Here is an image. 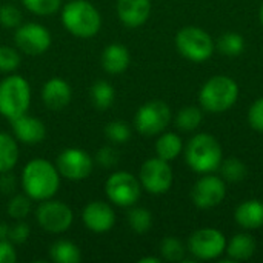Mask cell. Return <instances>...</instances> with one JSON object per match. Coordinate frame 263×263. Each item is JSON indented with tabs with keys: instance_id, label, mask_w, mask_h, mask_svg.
<instances>
[{
	"instance_id": "37",
	"label": "cell",
	"mask_w": 263,
	"mask_h": 263,
	"mask_svg": "<svg viewBox=\"0 0 263 263\" xmlns=\"http://www.w3.org/2000/svg\"><path fill=\"white\" fill-rule=\"evenodd\" d=\"M94 160L99 163V166H102L105 170H111V168H116L119 165L120 154H119V151L112 145H106V146H102L96 153Z\"/></svg>"
},
{
	"instance_id": "8",
	"label": "cell",
	"mask_w": 263,
	"mask_h": 263,
	"mask_svg": "<svg viewBox=\"0 0 263 263\" xmlns=\"http://www.w3.org/2000/svg\"><path fill=\"white\" fill-rule=\"evenodd\" d=\"M35 222L49 234H63L72 227L74 213L69 205L52 197L39 203L35 210Z\"/></svg>"
},
{
	"instance_id": "23",
	"label": "cell",
	"mask_w": 263,
	"mask_h": 263,
	"mask_svg": "<svg viewBox=\"0 0 263 263\" xmlns=\"http://www.w3.org/2000/svg\"><path fill=\"white\" fill-rule=\"evenodd\" d=\"M18 142L12 134L0 133V173L12 171L18 162Z\"/></svg>"
},
{
	"instance_id": "10",
	"label": "cell",
	"mask_w": 263,
	"mask_h": 263,
	"mask_svg": "<svg viewBox=\"0 0 263 263\" xmlns=\"http://www.w3.org/2000/svg\"><path fill=\"white\" fill-rule=\"evenodd\" d=\"M139 180L142 190L148 191L149 194L160 196L171 190L174 182V173L170 162L156 156L143 162L139 171Z\"/></svg>"
},
{
	"instance_id": "13",
	"label": "cell",
	"mask_w": 263,
	"mask_h": 263,
	"mask_svg": "<svg viewBox=\"0 0 263 263\" xmlns=\"http://www.w3.org/2000/svg\"><path fill=\"white\" fill-rule=\"evenodd\" d=\"M55 166L63 179L69 182H82L91 176L94 159L82 148H66L57 156Z\"/></svg>"
},
{
	"instance_id": "40",
	"label": "cell",
	"mask_w": 263,
	"mask_h": 263,
	"mask_svg": "<svg viewBox=\"0 0 263 263\" xmlns=\"http://www.w3.org/2000/svg\"><path fill=\"white\" fill-rule=\"evenodd\" d=\"M17 188V180L15 176L11 174V171L8 173H0V191L3 194H12Z\"/></svg>"
},
{
	"instance_id": "18",
	"label": "cell",
	"mask_w": 263,
	"mask_h": 263,
	"mask_svg": "<svg viewBox=\"0 0 263 263\" xmlns=\"http://www.w3.org/2000/svg\"><path fill=\"white\" fill-rule=\"evenodd\" d=\"M117 17L128 28H139L151 15V0H117Z\"/></svg>"
},
{
	"instance_id": "26",
	"label": "cell",
	"mask_w": 263,
	"mask_h": 263,
	"mask_svg": "<svg viewBox=\"0 0 263 263\" xmlns=\"http://www.w3.org/2000/svg\"><path fill=\"white\" fill-rule=\"evenodd\" d=\"M176 126L180 129V131H185V133H191V131H196L202 122H203V111H202V106H185L182 108L177 114H176Z\"/></svg>"
},
{
	"instance_id": "41",
	"label": "cell",
	"mask_w": 263,
	"mask_h": 263,
	"mask_svg": "<svg viewBox=\"0 0 263 263\" xmlns=\"http://www.w3.org/2000/svg\"><path fill=\"white\" fill-rule=\"evenodd\" d=\"M160 262H162V257H156V256H146V257L139 259V263H160Z\"/></svg>"
},
{
	"instance_id": "25",
	"label": "cell",
	"mask_w": 263,
	"mask_h": 263,
	"mask_svg": "<svg viewBox=\"0 0 263 263\" xmlns=\"http://www.w3.org/2000/svg\"><path fill=\"white\" fill-rule=\"evenodd\" d=\"M89 96H91V102L94 108L99 111H105L112 106L114 99H116V89L109 82L97 80L92 83L89 89Z\"/></svg>"
},
{
	"instance_id": "34",
	"label": "cell",
	"mask_w": 263,
	"mask_h": 263,
	"mask_svg": "<svg viewBox=\"0 0 263 263\" xmlns=\"http://www.w3.org/2000/svg\"><path fill=\"white\" fill-rule=\"evenodd\" d=\"M22 57L18 49L6 45H0V72L11 74L15 72L20 66Z\"/></svg>"
},
{
	"instance_id": "12",
	"label": "cell",
	"mask_w": 263,
	"mask_h": 263,
	"mask_svg": "<svg viewBox=\"0 0 263 263\" xmlns=\"http://www.w3.org/2000/svg\"><path fill=\"white\" fill-rule=\"evenodd\" d=\"M227 237L216 228H200L188 239V251L197 260H216L227 250Z\"/></svg>"
},
{
	"instance_id": "2",
	"label": "cell",
	"mask_w": 263,
	"mask_h": 263,
	"mask_svg": "<svg viewBox=\"0 0 263 263\" xmlns=\"http://www.w3.org/2000/svg\"><path fill=\"white\" fill-rule=\"evenodd\" d=\"M186 165L197 174H210L219 170L223 160V151L219 140L208 134L199 133L183 148Z\"/></svg>"
},
{
	"instance_id": "7",
	"label": "cell",
	"mask_w": 263,
	"mask_h": 263,
	"mask_svg": "<svg viewBox=\"0 0 263 263\" xmlns=\"http://www.w3.org/2000/svg\"><path fill=\"white\" fill-rule=\"evenodd\" d=\"M105 194L112 205L131 208L142 196V185L134 174L128 171H116L105 182Z\"/></svg>"
},
{
	"instance_id": "31",
	"label": "cell",
	"mask_w": 263,
	"mask_h": 263,
	"mask_svg": "<svg viewBox=\"0 0 263 263\" xmlns=\"http://www.w3.org/2000/svg\"><path fill=\"white\" fill-rule=\"evenodd\" d=\"M185 245L177 237H165L160 242V256L162 260L168 262H183L185 260Z\"/></svg>"
},
{
	"instance_id": "29",
	"label": "cell",
	"mask_w": 263,
	"mask_h": 263,
	"mask_svg": "<svg viewBox=\"0 0 263 263\" xmlns=\"http://www.w3.org/2000/svg\"><path fill=\"white\" fill-rule=\"evenodd\" d=\"M219 170H220L222 179L230 183H239V182L245 180V177L248 174L247 165L237 157H230V159L222 160Z\"/></svg>"
},
{
	"instance_id": "5",
	"label": "cell",
	"mask_w": 263,
	"mask_h": 263,
	"mask_svg": "<svg viewBox=\"0 0 263 263\" xmlns=\"http://www.w3.org/2000/svg\"><path fill=\"white\" fill-rule=\"evenodd\" d=\"M31 99V85L23 76L11 72L0 82V116L9 122L28 112Z\"/></svg>"
},
{
	"instance_id": "30",
	"label": "cell",
	"mask_w": 263,
	"mask_h": 263,
	"mask_svg": "<svg viewBox=\"0 0 263 263\" xmlns=\"http://www.w3.org/2000/svg\"><path fill=\"white\" fill-rule=\"evenodd\" d=\"M32 211V200L23 193L15 194L9 199L6 205V213L14 220H25Z\"/></svg>"
},
{
	"instance_id": "6",
	"label": "cell",
	"mask_w": 263,
	"mask_h": 263,
	"mask_svg": "<svg viewBox=\"0 0 263 263\" xmlns=\"http://www.w3.org/2000/svg\"><path fill=\"white\" fill-rule=\"evenodd\" d=\"M174 42L179 54L194 63L206 62L216 49L213 37L199 26H183L177 31Z\"/></svg>"
},
{
	"instance_id": "36",
	"label": "cell",
	"mask_w": 263,
	"mask_h": 263,
	"mask_svg": "<svg viewBox=\"0 0 263 263\" xmlns=\"http://www.w3.org/2000/svg\"><path fill=\"white\" fill-rule=\"evenodd\" d=\"M0 25L6 29H15L18 25H22V11L12 3L2 5L0 6Z\"/></svg>"
},
{
	"instance_id": "20",
	"label": "cell",
	"mask_w": 263,
	"mask_h": 263,
	"mask_svg": "<svg viewBox=\"0 0 263 263\" xmlns=\"http://www.w3.org/2000/svg\"><path fill=\"white\" fill-rule=\"evenodd\" d=\"M100 62L105 72L111 76H117L128 69L131 63V54L126 46L120 43H111L105 46V49L102 51Z\"/></svg>"
},
{
	"instance_id": "4",
	"label": "cell",
	"mask_w": 263,
	"mask_h": 263,
	"mask_svg": "<svg viewBox=\"0 0 263 263\" xmlns=\"http://www.w3.org/2000/svg\"><path fill=\"white\" fill-rule=\"evenodd\" d=\"M237 82L225 74L208 79L199 91V103L208 112H225L231 109L239 99Z\"/></svg>"
},
{
	"instance_id": "43",
	"label": "cell",
	"mask_w": 263,
	"mask_h": 263,
	"mask_svg": "<svg viewBox=\"0 0 263 263\" xmlns=\"http://www.w3.org/2000/svg\"><path fill=\"white\" fill-rule=\"evenodd\" d=\"M3 233H5V225L0 222V237H3Z\"/></svg>"
},
{
	"instance_id": "24",
	"label": "cell",
	"mask_w": 263,
	"mask_h": 263,
	"mask_svg": "<svg viewBox=\"0 0 263 263\" xmlns=\"http://www.w3.org/2000/svg\"><path fill=\"white\" fill-rule=\"evenodd\" d=\"M49 259L55 263H79L82 260L80 248L69 240H55L48 250Z\"/></svg>"
},
{
	"instance_id": "32",
	"label": "cell",
	"mask_w": 263,
	"mask_h": 263,
	"mask_svg": "<svg viewBox=\"0 0 263 263\" xmlns=\"http://www.w3.org/2000/svg\"><path fill=\"white\" fill-rule=\"evenodd\" d=\"M131 126L122 120H112L105 126V137L112 145H123L128 143L131 139Z\"/></svg>"
},
{
	"instance_id": "42",
	"label": "cell",
	"mask_w": 263,
	"mask_h": 263,
	"mask_svg": "<svg viewBox=\"0 0 263 263\" xmlns=\"http://www.w3.org/2000/svg\"><path fill=\"white\" fill-rule=\"evenodd\" d=\"M259 20H260V23H262L263 26V3L260 5V9H259Z\"/></svg>"
},
{
	"instance_id": "1",
	"label": "cell",
	"mask_w": 263,
	"mask_h": 263,
	"mask_svg": "<svg viewBox=\"0 0 263 263\" xmlns=\"http://www.w3.org/2000/svg\"><path fill=\"white\" fill-rule=\"evenodd\" d=\"M62 176L55 163L48 159H32L29 160L20 176V185L23 193L35 202H43L52 199L60 188Z\"/></svg>"
},
{
	"instance_id": "15",
	"label": "cell",
	"mask_w": 263,
	"mask_h": 263,
	"mask_svg": "<svg viewBox=\"0 0 263 263\" xmlns=\"http://www.w3.org/2000/svg\"><path fill=\"white\" fill-rule=\"evenodd\" d=\"M80 216L85 228L96 234H105L116 225V211L112 203L103 200H92L86 203Z\"/></svg>"
},
{
	"instance_id": "35",
	"label": "cell",
	"mask_w": 263,
	"mask_h": 263,
	"mask_svg": "<svg viewBox=\"0 0 263 263\" xmlns=\"http://www.w3.org/2000/svg\"><path fill=\"white\" fill-rule=\"evenodd\" d=\"M31 236V228L25 220H15L12 225L5 227L3 237L12 242L14 245H22L25 243Z\"/></svg>"
},
{
	"instance_id": "3",
	"label": "cell",
	"mask_w": 263,
	"mask_h": 263,
	"mask_svg": "<svg viewBox=\"0 0 263 263\" xmlns=\"http://www.w3.org/2000/svg\"><path fill=\"white\" fill-rule=\"evenodd\" d=\"M62 25L65 29L79 39H91L102 28V15L99 9L88 0H71L63 5Z\"/></svg>"
},
{
	"instance_id": "39",
	"label": "cell",
	"mask_w": 263,
	"mask_h": 263,
	"mask_svg": "<svg viewBox=\"0 0 263 263\" xmlns=\"http://www.w3.org/2000/svg\"><path fill=\"white\" fill-rule=\"evenodd\" d=\"M17 262V251L15 245L5 237H0V263Z\"/></svg>"
},
{
	"instance_id": "28",
	"label": "cell",
	"mask_w": 263,
	"mask_h": 263,
	"mask_svg": "<svg viewBox=\"0 0 263 263\" xmlns=\"http://www.w3.org/2000/svg\"><path fill=\"white\" fill-rule=\"evenodd\" d=\"M129 228L137 234H145L153 227V214L149 210L143 206H131L126 216Z\"/></svg>"
},
{
	"instance_id": "33",
	"label": "cell",
	"mask_w": 263,
	"mask_h": 263,
	"mask_svg": "<svg viewBox=\"0 0 263 263\" xmlns=\"http://www.w3.org/2000/svg\"><path fill=\"white\" fill-rule=\"evenodd\" d=\"M20 2L29 12L40 17L52 15L62 8V0H20Z\"/></svg>"
},
{
	"instance_id": "14",
	"label": "cell",
	"mask_w": 263,
	"mask_h": 263,
	"mask_svg": "<svg viewBox=\"0 0 263 263\" xmlns=\"http://www.w3.org/2000/svg\"><path fill=\"white\" fill-rule=\"evenodd\" d=\"M227 197V182L210 173L202 177L191 188V200L200 210H211L219 206Z\"/></svg>"
},
{
	"instance_id": "27",
	"label": "cell",
	"mask_w": 263,
	"mask_h": 263,
	"mask_svg": "<svg viewBox=\"0 0 263 263\" xmlns=\"http://www.w3.org/2000/svg\"><path fill=\"white\" fill-rule=\"evenodd\" d=\"M216 48L227 57H239L245 51V39L239 32H225L217 39Z\"/></svg>"
},
{
	"instance_id": "9",
	"label": "cell",
	"mask_w": 263,
	"mask_h": 263,
	"mask_svg": "<svg viewBox=\"0 0 263 263\" xmlns=\"http://www.w3.org/2000/svg\"><path fill=\"white\" fill-rule=\"evenodd\" d=\"M171 108L163 100H149L143 103L134 116V128L142 136H159L171 122Z\"/></svg>"
},
{
	"instance_id": "11",
	"label": "cell",
	"mask_w": 263,
	"mask_h": 263,
	"mask_svg": "<svg viewBox=\"0 0 263 263\" xmlns=\"http://www.w3.org/2000/svg\"><path fill=\"white\" fill-rule=\"evenodd\" d=\"M14 42L20 52L35 57L45 54L51 48L52 35L45 25L37 22H28L15 28Z\"/></svg>"
},
{
	"instance_id": "22",
	"label": "cell",
	"mask_w": 263,
	"mask_h": 263,
	"mask_svg": "<svg viewBox=\"0 0 263 263\" xmlns=\"http://www.w3.org/2000/svg\"><path fill=\"white\" fill-rule=\"evenodd\" d=\"M154 149H156L157 157H160L166 162H171L183 153L182 137L177 133L163 131L159 134L156 145H154Z\"/></svg>"
},
{
	"instance_id": "38",
	"label": "cell",
	"mask_w": 263,
	"mask_h": 263,
	"mask_svg": "<svg viewBox=\"0 0 263 263\" xmlns=\"http://www.w3.org/2000/svg\"><path fill=\"white\" fill-rule=\"evenodd\" d=\"M248 123L254 131L263 133V97L257 99L250 106V109H248Z\"/></svg>"
},
{
	"instance_id": "21",
	"label": "cell",
	"mask_w": 263,
	"mask_h": 263,
	"mask_svg": "<svg viewBox=\"0 0 263 263\" xmlns=\"http://www.w3.org/2000/svg\"><path fill=\"white\" fill-rule=\"evenodd\" d=\"M256 250H257L256 239L250 233H239L230 239L225 253L228 254V259L231 262H240V260L251 259L256 254Z\"/></svg>"
},
{
	"instance_id": "16",
	"label": "cell",
	"mask_w": 263,
	"mask_h": 263,
	"mask_svg": "<svg viewBox=\"0 0 263 263\" xmlns=\"http://www.w3.org/2000/svg\"><path fill=\"white\" fill-rule=\"evenodd\" d=\"M11 125H12V136L20 143L37 145V143H42L46 137L45 123L37 117L28 116V112L14 119Z\"/></svg>"
},
{
	"instance_id": "19",
	"label": "cell",
	"mask_w": 263,
	"mask_h": 263,
	"mask_svg": "<svg viewBox=\"0 0 263 263\" xmlns=\"http://www.w3.org/2000/svg\"><path fill=\"white\" fill-rule=\"evenodd\" d=\"M236 223L247 230L254 231L263 227V202L259 199H248L237 205L234 211Z\"/></svg>"
},
{
	"instance_id": "17",
	"label": "cell",
	"mask_w": 263,
	"mask_h": 263,
	"mask_svg": "<svg viewBox=\"0 0 263 263\" xmlns=\"http://www.w3.org/2000/svg\"><path fill=\"white\" fill-rule=\"evenodd\" d=\"M72 88L62 77H51L42 88V102L48 109L60 111L71 103Z\"/></svg>"
}]
</instances>
